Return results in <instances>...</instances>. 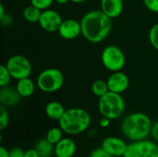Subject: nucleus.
<instances>
[{"label":"nucleus","mask_w":158,"mask_h":157,"mask_svg":"<svg viewBox=\"0 0 158 157\" xmlns=\"http://www.w3.org/2000/svg\"><path fill=\"white\" fill-rule=\"evenodd\" d=\"M81 34L92 43H99L106 39L112 30V19L101 9L91 10L81 19Z\"/></svg>","instance_id":"1"},{"label":"nucleus","mask_w":158,"mask_h":157,"mask_svg":"<svg viewBox=\"0 0 158 157\" xmlns=\"http://www.w3.org/2000/svg\"><path fill=\"white\" fill-rule=\"evenodd\" d=\"M153 122L143 112H134L127 115L120 124V130L124 138L130 142L145 140L151 134Z\"/></svg>","instance_id":"2"},{"label":"nucleus","mask_w":158,"mask_h":157,"mask_svg":"<svg viewBox=\"0 0 158 157\" xmlns=\"http://www.w3.org/2000/svg\"><path fill=\"white\" fill-rule=\"evenodd\" d=\"M92 123L90 113L81 107H71L66 110L58 120V125L69 136L80 135L89 130Z\"/></svg>","instance_id":"3"},{"label":"nucleus","mask_w":158,"mask_h":157,"mask_svg":"<svg viewBox=\"0 0 158 157\" xmlns=\"http://www.w3.org/2000/svg\"><path fill=\"white\" fill-rule=\"evenodd\" d=\"M98 110L102 117L111 120L118 119L125 111V101L120 93L109 91L99 98Z\"/></svg>","instance_id":"4"},{"label":"nucleus","mask_w":158,"mask_h":157,"mask_svg":"<svg viewBox=\"0 0 158 157\" xmlns=\"http://www.w3.org/2000/svg\"><path fill=\"white\" fill-rule=\"evenodd\" d=\"M64 81L61 70L56 68H48L40 72L36 80V85L41 92L52 93L62 88Z\"/></svg>","instance_id":"5"},{"label":"nucleus","mask_w":158,"mask_h":157,"mask_svg":"<svg viewBox=\"0 0 158 157\" xmlns=\"http://www.w3.org/2000/svg\"><path fill=\"white\" fill-rule=\"evenodd\" d=\"M103 66L111 72L120 71L126 65V56L123 51L117 45L106 46L101 54Z\"/></svg>","instance_id":"6"},{"label":"nucleus","mask_w":158,"mask_h":157,"mask_svg":"<svg viewBox=\"0 0 158 157\" xmlns=\"http://www.w3.org/2000/svg\"><path fill=\"white\" fill-rule=\"evenodd\" d=\"M6 66L12 79L16 81L30 77L32 71L31 63L22 55H14L10 56L7 59Z\"/></svg>","instance_id":"7"},{"label":"nucleus","mask_w":158,"mask_h":157,"mask_svg":"<svg viewBox=\"0 0 158 157\" xmlns=\"http://www.w3.org/2000/svg\"><path fill=\"white\" fill-rule=\"evenodd\" d=\"M123 157H158V144L147 139L131 142Z\"/></svg>","instance_id":"8"},{"label":"nucleus","mask_w":158,"mask_h":157,"mask_svg":"<svg viewBox=\"0 0 158 157\" xmlns=\"http://www.w3.org/2000/svg\"><path fill=\"white\" fill-rule=\"evenodd\" d=\"M62 21L63 19L57 11L48 8L42 11L38 23L44 31L47 32H56Z\"/></svg>","instance_id":"9"},{"label":"nucleus","mask_w":158,"mask_h":157,"mask_svg":"<svg viewBox=\"0 0 158 157\" xmlns=\"http://www.w3.org/2000/svg\"><path fill=\"white\" fill-rule=\"evenodd\" d=\"M128 144L122 138L108 136L102 141L101 146L113 157H123L127 151Z\"/></svg>","instance_id":"10"},{"label":"nucleus","mask_w":158,"mask_h":157,"mask_svg":"<svg viewBox=\"0 0 158 157\" xmlns=\"http://www.w3.org/2000/svg\"><path fill=\"white\" fill-rule=\"evenodd\" d=\"M106 81L110 92L120 94L126 92L130 86V79L128 75L122 72L121 70L112 72V74L108 77Z\"/></svg>","instance_id":"11"},{"label":"nucleus","mask_w":158,"mask_h":157,"mask_svg":"<svg viewBox=\"0 0 158 157\" xmlns=\"http://www.w3.org/2000/svg\"><path fill=\"white\" fill-rule=\"evenodd\" d=\"M57 32L61 38L65 40H74L80 34H81V21H78L74 19H63Z\"/></svg>","instance_id":"12"},{"label":"nucleus","mask_w":158,"mask_h":157,"mask_svg":"<svg viewBox=\"0 0 158 157\" xmlns=\"http://www.w3.org/2000/svg\"><path fill=\"white\" fill-rule=\"evenodd\" d=\"M77 151V145L73 139L69 137L62 138L55 144L54 155L56 157H73Z\"/></svg>","instance_id":"13"},{"label":"nucleus","mask_w":158,"mask_h":157,"mask_svg":"<svg viewBox=\"0 0 158 157\" xmlns=\"http://www.w3.org/2000/svg\"><path fill=\"white\" fill-rule=\"evenodd\" d=\"M22 97L18 93L16 87L13 88L9 85L1 87L0 90V103L5 107H13L17 105Z\"/></svg>","instance_id":"14"},{"label":"nucleus","mask_w":158,"mask_h":157,"mask_svg":"<svg viewBox=\"0 0 158 157\" xmlns=\"http://www.w3.org/2000/svg\"><path fill=\"white\" fill-rule=\"evenodd\" d=\"M124 8L123 0H101L100 9L110 19L118 18Z\"/></svg>","instance_id":"15"},{"label":"nucleus","mask_w":158,"mask_h":157,"mask_svg":"<svg viewBox=\"0 0 158 157\" xmlns=\"http://www.w3.org/2000/svg\"><path fill=\"white\" fill-rule=\"evenodd\" d=\"M66 110L67 109L64 107V105L57 101L49 102L44 108L46 117L52 120H56V121H58L63 117Z\"/></svg>","instance_id":"16"},{"label":"nucleus","mask_w":158,"mask_h":157,"mask_svg":"<svg viewBox=\"0 0 158 157\" xmlns=\"http://www.w3.org/2000/svg\"><path fill=\"white\" fill-rule=\"evenodd\" d=\"M16 89L22 98H27L33 94L35 91V83L30 77L24 78L17 81Z\"/></svg>","instance_id":"17"},{"label":"nucleus","mask_w":158,"mask_h":157,"mask_svg":"<svg viewBox=\"0 0 158 157\" xmlns=\"http://www.w3.org/2000/svg\"><path fill=\"white\" fill-rule=\"evenodd\" d=\"M35 150L38 152L40 157H51L54 155L55 145L51 143L46 138H42L35 143Z\"/></svg>","instance_id":"18"},{"label":"nucleus","mask_w":158,"mask_h":157,"mask_svg":"<svg viewBox=\"0 0 158 157\" xmlns=\"http://www.w3.org/2000/svg\"><path fill=\"white\" fill-rule=\"evenodd\" d=\"M41 14H42V10H40L39 8L35 7L32 5L26 6L22 11V16H23L24 19L30 23L39 22Z\"/></svg>","instance_id":"19"},{"label":"nucleus","mask_w":158,"mask_h":157,"mask_svg":"<svg viewBox=\"0 0 158 157\" xmlns=\"http://www.w3.org/2000/svg\"><path fill=\"white\" fill-rule=\"evenodd\" d=\"M109 92L107 81L104 80H96L92 84V93L94 96L100 98Z\"/></svg>","instance_id":"20"},{"label":"nucleus","mask_w":158,"mask_h":157,"mask_svg":"<svg viewBox=\"0 0 158 157\" xmlns=\"http://www.w3.org/2000/svg\"><path fill=\"white\" fill-rule=\"evenodd\" d=\"M63 134H64V131L62 130V129L60 127H53V128L49 129V130L46 133L45 138L51 143H53L55 145L63 138Z\"/></svg>","instance_id":"21"},{"label":"nucleus","mask_w":158,"mask_h":157,"mask_svg":"<svg viewBox=\"0 0 158 157\" xmlns=\"http://www.w3.org/2000/svg\"><path fill=\"white\" fill-rule=\"evenodd\" d=\"M12 77L6 65L0 66V87L7 86L10 83Z\"/></svg>","instance_id":"22"},{"label":"nucleus","mask_w":158,"mask_h":157,"mask_svg":"<svg viewBox=\"0 0 158 157\" xmlns=\"http://www.w3.org/2000/svg\"><path fill=\"white\" fill-rule=\"evenodd\" d=\"M148 39L151 45L158 51V22L151 27L148 32Z\"/></svg>","instance_id":"23"},{"label":"nucleus","mask_w":158,"mask_h":157,"mask_svg":"<svg viewBox=\"0 0 158 157\" xmlns=\"http://www.w3.org/2000/svg\"><path fill=\"white\" fill-rule=\"evenodd\" d=\"M0 111H1V115H0V130L3 131L8 125L9 115H8V112H7V108L5 107L4 105L0 106Z\"/></svg>","instance_id":"24"},{"label":"nucleus","mask_w":158,"mask_h":157,"mask_svg":"<svg viewBox=\"0 0 158 157\" xmlns=\"http://www.w3.org/2000/svg\"><path fill=\"white\" fill-rule=\"evenodd\" d=\"M54 2L55 0H31V5L43 11L50 8Z\"/></svg>","instance_id":"25"},{"label":"nucleus","mask_w":158,"mask_h":157,"mask_svg":"<svg viewBox=\"0 0 158 157\" xmlns=\"http://www.w3.org/2000/svg\"><path fill=\"white\" fill-rule=\"evenodd\" d=\"M89 157H113L110 155L102 146L101 147H97L94 148V150L91 151Z\"/></svg>","instance_id":"26"},{"label":"nucleus","mask_w":158,"mask_h":157,"mask_svg":"<svg viewBox=\"0 0 158 157\" xmlns=\"http://www.w3.org/2000/svg\"><path fill=\"white\" fill-rule=\"evenodd\" d=\"M143 4L151 12L158 13V0H143Z\"/></svg>","instance_id":"27"},{"label":"nucleus","mask_w":158,"mask_h":157,"mask_svg":"<svg viewBox=\"0 0 158 157\" xmlns=\"http://www.w3.org/2000/svg\"><path fill=\"white\" fill-rule=\"evenodd\" d=\"M25 151L19 147H14L9 150V157H24Z\"/></svg>","instance_id":"28"},{"label":"nucleus","mask_w":158,"mask_h":157,"mask_svg":"<svg viewBox=\"0 0 158 157\" xmlns=\"http://www.w3.org/2000/svg\"><path fill=\"white\" fill-rule=\"evenodd\" d=\"M0 21H1V24L3 26H6H6H10L13 23V17L9 13L6 12V14L3 18L0 19Z\"/></svg>","instance_id":"29"},{"label":"nucleus","mask_w":158,"mask_h":157,"mask_svg":"<svg viewBox=\"0 0 158 157\" xmlns=\"http://www.w3.org/2000/svg\"><path fill=\"white\" fill-rule=\"evenodd\" d=\"M150 136L153 138V140L155 142L158 143V121L153 123L152 125V129H151V134Z\"/></svg>","instance_id":"30"},{"label":"nucleus","mask_w":158,"mask_h":157,"mask_svg":"<svg viewBox=\"0 0 158 157\" xmlns=\"http://www.w3.org/2000/svg\"><path fill=\"white\" fill-rule=\"evenodd\" d=\"M24 157H40L38 152L35 150V148H32V149H29L27 151H25V155Z\"/></svg>","instance_id":"31"},{"label":"nucleus","mask_w":158,"mask_h":157,"mask_svg":"<svg viewBox=\"0 0 158 157\" xmlns=\"http://www.w3.org/2000/svg\"><path fill=\"white\" fill-rule=\"evenodd\" d=\"M110 121H111V119H109L107 118H105V117H102V118L99 120V125H100L101 128L106 129L110 125Z\"/></svg>","instance_id":"32"},{"label":"nucleus","mask_w":158,"mask_h":157,"mask_svg":"<svg viewBox=\"0 0 158 157\" xmlns=\"http://www.w3.org/2000/svg\"><path fill=\"white\" fill-rule=\"evenodd\" d=\"M0 157H9V151L5 146L0 147Z\"/></svg>","instance_id":"33"},{"label":"nucleus","mask_w":158,"mask_h":157,"mask_svg":"<svg viewBox=\"0 0 158 157\" xmlns=\"http://www.w3.org/2000/svg\"><path fill=\"white\" fill-rule=\"evenodd\" d=\"M6 14V12L5 6H4L3 3H1V4H0V19L3 18Z\"/></svg>","instance_id":"34"},{"label":"nucleus","mask_w":158,"mask_h":157,"mask_svg":"<svg viewBox=\"0 0 158 157\" xmlns=\"http://www.w3.org/2000/svg\"><path fill=\"white\" fill-rule=\"evenodd\" d=\"M70 0H55V2L58 5H66L67 3H69Z\"/></svg>","instance_id":"35"},{"label":"nucleus","mask_w":158,"mask_h":157,"mask_svg":"<svg viewBox=\"0 0 158 157\" xmlns=\"http://www.w3.org/2000/svg\"><path fill=\"white\" fill-rule=\"evenodd\" d=\"M87 0H70V2L74 3V4H82V3H85Z\"/></svg>","instance_id":"36"}]
</instances>
